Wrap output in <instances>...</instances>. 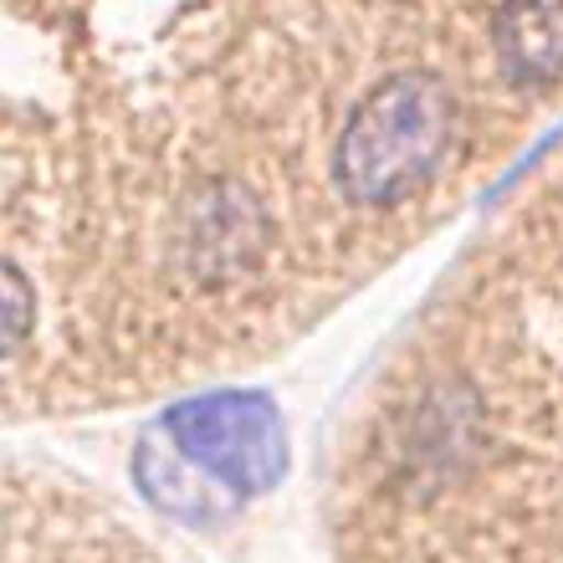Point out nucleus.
<instances>
[{"instance_id": "1", "label": "nucleus", "mask_w": 563, "mask_h": 563, "mask_svg": "<svg viewBox=\"0 0 563 563\" xmlns=\"http://www.w3.org/2000/svg\"><path fill=\"white\" fill-rule=\"evenodd\" d=\"M456 98L435 73H395L364 92L339 139L343 195L358 206H395L426 190L456 148Z\"/></svg>"}, {"instance_id": "2", "label": "nucleus", "mask_w": 563, "mask_h": 563, "mask_svg": "<svg viewBox=\"0 0 563 563\" xmlns=\"http://www.w3.org/2000/svg\"><path fill=\"white\" fill-rule=\"evenodd\" d=\"M195 456L236 482H272L282 466V430L262 400H210L179 416Z\"/></svg>"}, {"instance_id": "3", "label": "nucleus", "mask_w": 563, "mask_h": 563, "mask_svg": "<svg viewBox=\"0 0 563 563\" xmlns=\"http://www.w3.org/2000/svg\"><path fill=\"white\" fill-rule=\"evenodd\" d=\"M492 52L507 82L549 88L563 77V0H497Z\"/></svg>"}, {"instance_id": "4", "label": "nucleus", "mask_w": 563, "mask_h": 563, "mask_svg": "<svg viewBox=\"0 0 563 563\" xmlns=\"http://www.w3.org/2000/svg\"><path fill=\"white\" fill-rule=\"evenodd\" d=\"M26 323H31V297H26V287H21V277H15L11 267H0V354H5L11 343H21Z\"/></svg>"}]
</instances>
